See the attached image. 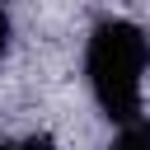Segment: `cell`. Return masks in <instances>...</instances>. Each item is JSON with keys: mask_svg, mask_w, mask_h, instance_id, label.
<instances>
[{"mask_svg": "<svg viewBox=\"0 0 150 150\" xmlns=\"http://www.w3.org/2000/svg\"><path fill=\"white\" fill-rule=\"evenodd\" d=\"M145 61H150V42L136 23L127 19H103L89 38V84L98 108L112 122H136L141 112V80H145Z\"/></svg>", "mask_w": 150, "mask_h": 150, "instance_id": "cell-1", "label": "cell"}, {"mask_svg": "<svg viewBox=\"0 0 150 150\" xmlns=\"http://www.w3.org/2000/svg\"><path fill=\"white\" fill-rule=\"evenodd\" d=\"M0 150H56L47 136H23V141H9V145H0Z\"/></svg>", "mask_w": 150, "mask_h": 150, "instance_id": "cell-3", "label": "cell"}, {"mask_svg": "<svg viewBox=\"0 0 150 150\" xmlns=\"http://www.w3.org/2000/svg\"><path fill=\"white\" fill-rule=\"evenodd\" d=\"M5 42H9V14H5V5H0V52H5Z\"/></svg>", "mask_w": 150, "mask_h": 150, "instance_id": "cell-4", "label": "cell"}, {"mask_svg": "<svg viewBox=\"0 0 150 150\" xmlns=\"http://www.w3.org/2000/svg\"><path fill=\"white\" fill-rule=\"evenodd\" d=\"M112 150H150V127H145V122H127Z\"/></svg>", "mask_w": 150, "mask_h": 150, "instance_id": "cell-2", "label": "cell"}]
</instances>
